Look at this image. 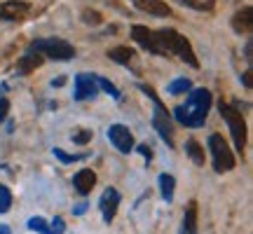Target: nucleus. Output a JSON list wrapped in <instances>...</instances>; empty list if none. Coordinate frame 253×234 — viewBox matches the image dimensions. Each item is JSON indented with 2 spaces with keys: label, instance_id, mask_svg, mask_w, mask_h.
I'll return each instance as SVG.
<instances>
[{
  "label": "nucleus",
  "instance_id": "1",
  "mask_svg": "<svg viewBox=\"0 0 253 234\" xmlns=\"http://www.w3.org/2000/svg\"><path fill=\"white\" fill-rule=\"evenodd\" d=\"M131 38L138 45L148 49L150 54L157 56H176L178 61L188 63L192 68H199V61L195 56V49L188 42V38L181 36L173 28H160V31H150L148 26H131Z\"/></svg>",
  "mask_w": 253,
  "mask_h": 234
},
{
  "label": "nucleus",
  "instance_id": "2",
  "mask_svg": "<svg viewBox=\"0 0 253 234\" xmlns=\"http://www.w3.org/2000/svg\"><path fill=\"white\" fill-rule=\"evenodd\" d=\"M211 91L209 89H192L188 94L185 103L176 108V119L185 126H202L207 122L209 110H211Z\"/></svg>",
  "mask_w": 253,
  "mask_h": 234
},
{
  "label": "nucleus",
  "instance_id": "3",
  "mask_svg": "<svg viewBox=\"0 0 253 234\" xmlns=\"http://www.w3.org/2000/svg\"><path fill=\"white\" fill-rule=\"evenodd\" d=\"M31 52L40 54L42 59H54V61H71L75 56V47L66 42L61 38H42V40H33L31 42Z\"/></svg>",
  "mask_w": 253,
  "mask_h": 234
},
{
  "label": "nucleus",
  "instance_id": "4",
  "mask_svg": "<svg viewBox=\"0 0 253 234\" xmlns=\"http://www.w3.org/2000/svg\"><path fill=\"white\" fill-rule=\"evenodd\" d=\"M209 150H211V159H213L216 173H227L237 166L235 153H232V148L227 145V141L220 134L209 136Z\"/></svg>",
  "mask_w": 253,
  "mask_h": 234
},
{
  "label": "nucleus",
  "instance_id": "5",
  "mask_svg": "<svg viewBox=\"0 0 253 234\" xmlns=\"http://www.w3.org/2000/svg\"><path fill=\"white\" fill-rule=\"evenodd\" d=\"M220 115H223V119H225L227 129H230V134H232V141H235L237 150L242 153L246 145V122L244 117H242V113L232 106V103H227V101H220Z\"/></svg>",
  "mask_w": 253,
  "mask_h": 234
},
{
  "label": "nucleus",
  "instance_id": "6",
  "mask_svg": "<svg viewBox=\"0 0 253 234\" xmlns=\"http://www.w3.org/2000/svg\"><path fill=\"white\" fill-rule=\"evenodd\" d=\"M31 2L24 0H7V2H0V21H24L31 17Z\"/></svg>",
  "mask_w": 253,
  "mask_h": 234
},
{
  "label": "nucleus",
  "instance_id": "7",
  "mask_svg": "<svg viewBox=\"0 0 253 234\" xmlns=\"http://www.w3.org/2000/svg\"><path fill=\"white\" fill-rule=\"evenodd\" d=\"M108 141L118 148L122 155H129L134 150V136L125 124H110L108 126Z\"/></svg>",
  "mask_w": 253,
  "mask_h": 234
},
{
  "label": "nucleus",
  "instance_id": "8",
  "mask_svg": "<svg viewBox=\"0 0 253 234\" xmlns=\"http://www.w3.org/2000/svg\"><path fill=\"white\" fill-rule=\"evenodd\" d=\"M96 94H99V84H96V78H94V75H89V73L75 75V91H73V99L87 101V99H94Z\"/></svg>",
  "mask_w": 253,
  "mask_h": 234
},
{
  "label": "nucleus",
  "instance_id": "9",
  "mask_svg": "<svg viewBox=\"0 0 253 234\" xmlns=\"http://www.w3.org/2000/svg\"><path fill=\"white\" fill-rule=\"evenodd\" d=\"M118 206H120V192L115 188H108L103 190V195L99 199V208H101V216L106 223H110L115 213H118Z\"/></svg>",
  "mask_w": 253,
  "mask_h": 234
},
{
  "label": "nucleus",
  "instance_id": "10",
  "mask_svg": "<svg viewBox=\"0 0 253 234\" xmlns=\"http://www.w3.org/2000/svg\"><path fill=\"white\" fill-rule=\"evenodd\" d=\"M136 7L145 12V14H153V17H171V7L164 2V0H131Z\"/></svg>",
  "mask_w": 253,
  "mask_h": 234
},
{
  "label": "nucleus",
  "instance_id": "11",
  "mask_svg": "<svg viewBox=\"0 0 253 234\" xmlns=\"http://www.w3.org/2000/svg\"><path fill=\"white\" fill-rule=\"evenodd\" d=\"M232 28H235V33H239V36H249L253 31V9L242 7L239 12H235V17H232Z\"/></svg>",
  "mask_w": 253,
  "mask_h": 234
},
{
  "label": "nucleus",
  "instance_id": "12",
  "mask_svg": "<svg viewBox=\"0 0 253 234\" xmlns=\"http://www.w3.org/2000/svg\"><path fill=\"white\" fill-rule=\"evenodd\" d=\"M73 185L75 190L80 192V195H89L94 185H96V173L91 171V169H80V171L73 176Z\"/></svg>",
  "mask_w": 253,
  "mask_h": 234
},
{
  "label": "nucleus",
  "instance_id": "13",
  "mask_svg": "<svg viewBox=\"0 0 253 234\" xmlns=\"http://www.w3.org/2000/svg\"><path fill=\"white\" fill-rule=\"evenodd\" d=\"M181 234H197V201H190L185 208Z\"/></svg>",
  "mask_w": 253,
  "mask_h": 234
},
{
  "label": "nucleus",
  "instance_id": "14",
  "mask_svg": "<svg viewBox=\"0 0 253 234\" xmlns=\"http://www.w3.org/2000/svg\"><path fill=\"white\" fill-rule=\"evenodd\" d=\"M42 66V56L40 54H33V52H28V54H24L21 59H19L17 68L21 75H28V73H33L36 68H40Z\"/></svg>",
  "mask_w": 253,
  "mask_h": 234
},
{
  "label": "nucleus",
  "instance_id": "15",
  "mask_svg": "<svg viewBox=\"0 0 253 234\" xmlns=\"http://www.w3.org/2000/svg\"><path fill=\"white\" fill-rule=\"evenodd\" d=\"M173 188H176V178H173L171 173H162L160 176V190H162V199L167 204L173 201Z\"/></svg>",
  "mask_w": 253,
  "mask_h": 234
},
{
  "label": "nucleus",
  "instance_id": "16",
  "mask_svg": "<svg viewBox=\"0 0 253 234\" xmlns=\"http://www.w3.org/2000/svg\"><path fill=\"white\" fill-rule=\"evenodd\" d=\"M108 59L122 63V66H129V63L134 61V49H129V47H115V49L108 52Z\"/></svg>",
  "mask_w": 253,
  "mask_h": 234
},
{
  "label": "nucleus",
  "instance_id": "17",
  "mask_svg": "<svg viewBox=\"0 0 253 234\" xmlns=\"http://www.w3.org/2000/svg\"><path fill=\"white\" fill-rule=\"evenodd\" d=\"M185 153L190 155V159L197 164V166H204V148H202L195 138H190L188 143H185Z\"/></svg>",
  "mask_w": 253,
  "mask_h": 234
},
{
  "label": "nucleus",
  "instance_id": "18",
  "mask_svg": "<svg viewBox=\"0 0 253 234\" xmlns=\"http://www.w3.org/2000/svg\"><path fill=\"white\" fill-rule=\"evenodd\" d=\"M28 230H33V232H38V234H54L52 232V227H49V223L40 216H33L31 220H28Z\"/></svg>",
  "mask_w": 253,
  "mask_h": 234
},
{
  "label": "nucleus",
  "instance_id": "19",
  "mask_svg": "<svg viewBox=\"0 0 253 234\" xmlns=\"http://www.w3.org/2000/svg\"><path fill=\"white\" fill-rule=\"evenodd\" d=\"M190 87H192V82H190L188 78H178V80H173L171 84H169V89L167 91H169L171 96H178V94H185Z\"/></svg>",
  "mask_w": 253,
  "mask_h": 234
},
{
  "label": "nucleus",
  "instance_id": "20",
  "mask_svg": "<svg viewBox=\"0 0 253 234\" xmlns=\"http://www.w3.org/2000/svg\"><path fill=\"white\" fill-rule=\"evenodd\" d=\"M181 2L192 9H197V12H211L216 7V0H181Z\"/></svg>",
  "mask_w": 253,
  "mask_h": 234
},
{
  "label": "nucleus",
  "instance_id": "21",
  "mask_svg": "<svg viewBox=\"0 0 253 234\" xmlns=\"http://www.w3.org/2000/svg\"><path fill=\"white\" fill-rule=\"evenodd\" d=\"M12 208V192L5 185H0V213H7Z\"/></svg>",
  "mask_w": 253,
  "mask_h": 234
},
{
  "label": "nucleus",
  "instance_id": "22",
  "mask_svg": "<svg viewBox=\"0 0 253 234\" xmlns=\"http://www.w3.org/2000/svg\"><path fill=\"white\" fill-rule=\"evenodd\" d=\"M82 21H84V24H91V26H96V24H101L103 19H101V14L96 12V9H82Z\"/></svg>",
  "mask_w": 253,
  "mask_h": 234
},
{
  "label": "nucleus",
  "instance_id": "23",
  "mask_svg": "<svg viewBox=\"0 0 253 234\" xmlns=\"http://www.w3.org/2000/svg\"><path fill=\"white\" fill-rule=\"evenodd\" d=\"M96 84H99L101 89H106L110 94V96H115V99H120V91H118V87L113 84V82H108L106 78H96Z\"/></svg>",
  "mask_w": 253,
  "mask_h": 234
},
{
  "label": "nucleus",
  "instance_id": "24",
  "mask_svg": "<svg viewBox=\"0 0 253 234\" xmlns=\"http://www.w3.org/2000/svg\"><path fill=\"white\" fill-rule=\"evenodd\" d=\"M89 141H91V131H89V129H82V131H75V134H73V143L84 145V143H89Z\"/></svg>",
  "mask_w": 253,
  "mask_h": 234
},
{
  "label": "nucleus",
  "instance_id": "25",
  "mask_svg": "<svg viewBox=\"0 0 253 234\" xmlns=\"http://www.w3.org/2000/svg\"><path fill=\"white\" fill-rule=\"evenodd\" d=\"M54 155L61 159V162H80L82 159V155H66L61 148H54Z\"/></svg>",
  "mask_w": 253,
  "mask_h": 234
},
{
  "label": "nucleus",
  "instance_id": "26",
  "mask_svg": "<svg viewBox=\"0 0 253 234\" xmlns=\"http://www.w3.org/2000/svg\"><path fill=\"white\" fill-rule=\"evenodd\" d=\"M49 227H52V232H54V234H61L63 232V220H61V218H54Z\"/></svg>",
  "mask_w": 253,
  "mask_h": 234
},
{
  "label": "nucleus",
  "instance_id": "27",
  "mask_svg": "<svg viewBox=\"0 0 253 234\" xmlns=\"http://www.w3.org/2000/svg\"><path fill=\"white\" fill-rule=\"evenodd\" d=\"M7 108H9V101H7V99H2V101H0V119L7 115Z\"/></svg>",
  "mask_w": 253,
  "mask_h": 234
},
{
  "label": "nucleus",
  "instance_id": "28",
  "mask_svg": "<svg viewBox=\"0 0 253 234\" xmlns=\"http://www.w3.org/2000/svg\"><path fill=\"white\" fill-rule=\"evenodd\" d=\"M138 148H141V153H143V157H148V159H150V148H148V145H138Z\"/></svg>",
  "mask_w": 253,
  "mask_h": 234
},
{
  "label": "nucleus",
  "instance_id": "29",
  "mask_svg": "<svg viewBox=\"0 0 253 234\" xmlns=\"http://www.w3.org/2000/svg\"><path fill=\"white\" fill-rule=\"evenodd\" d=\"M0 234H12V230L7 225H0Z\"/></svg>",
  "mask_w": 253,
  "mask_h": 234
}]
</instances>
